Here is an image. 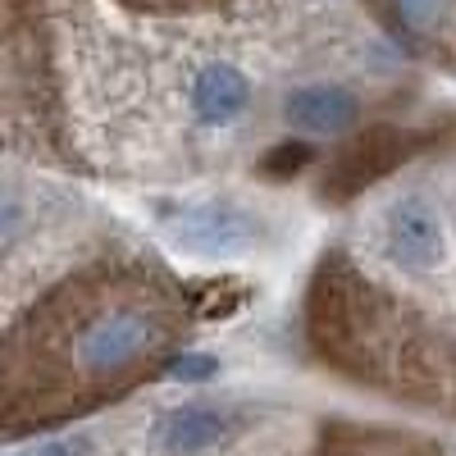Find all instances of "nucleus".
Returning <instances> with one entry per match:
<instances>
[{"label": "nucleus", "mask_w": 456, "mask_h": 456, "mask_svg": "<svg viewBox=\"0 0 456 456\" xmlns=\"http://www.w3.org/2000/svg\"><path fill=\"white\" fill-rule=\"evenodd\" d=\"M133 5H210V0H133Z\"/></svg>", "instance_id": "12"}, {"label": "nucleus", "mask_w": 456, "mask_h": 456, "mask_svg": "<svg viewBox=\"0 0 456 456\" xmlns=\"http://www.w3.org/2000/svg\"><path fill=\"white\" fill-rule=\"evenodd\" d=\"M283 114H288V124L301 128V133L338 137V133H347L361 119V101L347 87H338V83H311V87H297L283 101Z\"/></svg>", "instance_id": "7"}, {"label": "nucleus", "mask_w": 456, "mask_h": 456, "mask_svg": "<svg viewBox=\"0 0 456 456\" xmlns=\"http://www.w3.org/2000/svg\"><path fill=\"white\" fill-rule=\"evenodd\" d=\"M187 329L183 288L146 260L64 279L0 342V438L64 425L160 374Z\"/></svg>", "instance_id": "1"}, {"label": "nucleus", "mask_w": 456, "mask_h": 456, "mask_svg": "<svg viewBox=\"0 0 456 456\" xmlns=\"http://www.w3.org/2000/svg\"><path fill=\"white\" fill-rule=\"evenodd\" d=\"M320 456H434V452L402 434H347V438L324 443Z\"/></svg>", "instance_id": "10"}, {"label": "nucleus", "mask_w": 456, "mask_h": 456, "mask_svg": "<svg viewBox=\"0 0 456 456\" xmlns=\"http://www.w3.org/2000/svg\"><path fill=\"white\" fill-rule=\"evenodd\" d=\"M251 105V83L247 73L233 69V64H206L192 83V110L197 119L210 124V128H224V124H238Z\"/></svg>", "instance_id": "8"}, {"label": "nucleus", "mask_w": 456, "mask_h": 456, "mask_svg": "<svg viewBox=\"0 0 456 456\" xmlns=\"http://www.w3.org/2000/svg\"><path fill=\"white\" fill-rule=\"evenodd\" d=\"M174 238L187 251L219 260V256H238L256 242V219L238 215L233 206H201V210H187L174 224Z\"/></svg>", "instance_id": "6"}, {"label": "nucleus", "mask_w": 456, "mask_h": 456, "mask_svg": "<svg viewBox=\"0 0 456 456\" xmlns=\"http://www.w3.org/2000/svg\"><path fill=\"white\" fill-rule=\"evenodd\" d=\"M311 338L324 361L361 384L388 388L411 402H452L456 374L434 333L406 315L393 297L374 292L347 260H324L311 288Z\"/></svg>", "instance_id": "2"}, {"label": "nucleus", "mask_w": 456, "mask_h": 456, "mask_svg": "<svg viewBox=\"0 0 456 456\" xmlns=\"http://www.w3.org/2000/svg\"><path fill=\"white\" fill-rule=\"evenodd\" d=\"M397 156H402V137L397 133H370V137H361L347 156L338 160V174L347 178V187H356L361 178L384 174Z\"/></svg>", "instance_id": "9"}, {"label": "nucleus", "mask_w": 456, "mask_h": 456, "mask_svg": "<svg viewBox=\"0 0 456 456\" xmlns=\"http://www.w3.org/2000/svg\"><path fill=\"white\" fill-rule=\"evenodd\" d=\"M247 425V415L238 406H219V402H187L169 406L156 420V443L178 456H197L210 447H224L228 438H238Z\"/></svg>", "instance_id": "5"}, {"label": "nucleus", "mask_w": 456, "mask_h": 456, "mask_svg": "<svg viewBox=\"0 0 456 456\" xmlns=\"http://www.w3.org/2000/svg\"><path fill=\"white\" fill-rule=\"evenodd\" d=\"M370 10L406 51L456 69V0H370Z\"/></svg>", "instance_id": "3"}, {"label": "nucleus", "mask_w": 456, "mask_h": 456, "mask_svg": "<svg viewBox=\"0 0 456 456\" xmlns=\"http://www.w3.org/2000/svg\"><path fill=\"white\" fill-rule=\"evenodd\" d=\"M443 219L425 197H402L393 201L388 219H384V251L393 265L411 274H425L443 260Z\"/></svg>", "instance_id": "4"}, {"label": "nucleus", "mask_w": 456, "mask_h": 456, "mask_svg": "<svg viewBox=\"0 0 456 456\" xmlns=\"http://www.w3.org/2000/svg\"><path fill=\"white\" fill-rule=\"evenodd\" d=\"M169 379H183V384H201V379L219 374V361L210 352H183V356H169V365L160 370Z\"/></svg>", "instance_id": "11"}]
</instances>
